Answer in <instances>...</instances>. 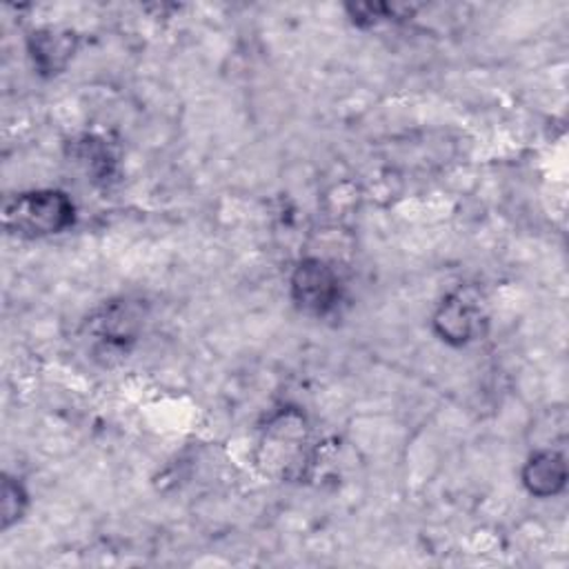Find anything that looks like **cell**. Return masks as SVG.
I'll list each match as a JSON object with an SVG mask.
<instances>
[{"instance_id": "8", "label": "cell", "mask_w": 569, "mask_h": 569, "mask_svg": "<svg viewBox=\"0 0 569 569\" xmlns=\"http://www.w3.org/2000/svg\"><path fill=\"white\" fill-rule=\"evenodd\" d=\"M29 505V493L18 478L4 476L2 478V529H9L24 516Z\"/></svg>"}, {"instance_id": "4", "label": "cell", "mask_w": 569, "mask_h": 569, "mask_svg": "<svg viewBox=\"0 0 569 569\" xmlns=\"http://www.w3.org/2000/svg\"><path fill=\"white\" fill-rule=\"evenodd\" d=\"M267 471L291 478L302 469L305 447H307V429L302 413L298 411H280L264 429L262 438Z\"/></svg>"}, {"instance_id": "5", "label": "cell", "mask_w": 569, "mask_h": 569, "mask_svg": "<svg viewBox=\"0 0 569 569\" xmlns=\"http://www.w3.org/2000/svg\"><path fill=\"white\" fill-rule=\"evenodd\" d=\"M76 44H78V36L71 29H62V27L36 29L27 40L33 67L42 76L62 73L73 58Z\"/></svg>"}, {"instance_id": "2", "label": "cell", "mask_w": 569, "mask_h": 569, "mask_svg": "<svg viewBox=\"0 0 569 569\" xmlns=\"http://www.w3.org/2000/svg\"><path fill=\"white\" fill-rule=\"evenodd\" d=\"M487 305L478 287L460 284L449 291L433 311L431 327L436 336L451 345L465 347L487 331Z\"/></svg>"}, {"instance_id": "3", "label": "cell", "mask_w": 569, "mask_h": 569, "mask_svg": "<svg viewBox=\"0 0 569 569\" xmlns=\"http://www.w3.org/2000/svg\"><path fill=\"white\" fill-rule=\"evenodd\" d=\"M293 305L309 316H327L342 300L338 269L322 258H302L289 278Z\"/></svg>"}, {"instance_id": "1", "label": "cell", "mask_w": 569, "mask_h": 569, "mask_svg": "<svg viewBox=\"0 0 569 569\" xmlns=\"http://www.w3.org/2000/svg\"><path fill=\"white\" fill-rule=\"evenodd\" d=\"M2 222L9 233L44 238L62 233L76 222V204L60 189H33L7 200Z\"/></svg>"}, {"instance_id": "7", "label": "cell", "mask_w": 569, "mask_h": 569, "mask_svg": "<svg viewBox=\"0 0 569 569\" xmlns=\"http://www.w3.org/2000/svg\"><path fill=\"white\" fill-rule=\"evenodd\" d=\"M520 480L525 489L536 498L558 496L567 485V462L556 449H538L522 465Z\"/></svg>"}, {"instance_id": "6", "label": "cell", "mask_w": 569, "mask_h": 569, "mask_svg": "<svg viewBox=\"0 0 569 569\" xmlns=\"http://www.w3.org/2000/svg\"><path fill=\"white\" fill-rule=\"evenodd\" d=\"M136 331H138V316L127 302L104 305L89 320V333L96 338L102 353L127 351L136 338Z\"/></svg>"}]
</instances>
